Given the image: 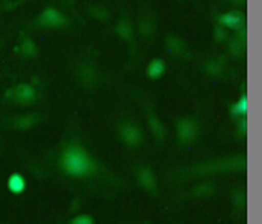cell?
Here are the masks:
<instances>
[{
	"mask_svg": "<svg viewBox=\"0 0 262 224\" xmlns=\"http://www.w3.org/2000/svg\"><path fill=\"white\" fill-rule=\"evenodd\" d=\"M119 137L129 147H139L144 142V132L136 122H121L119 124Z\"/></svg>",
	"mask_w": 262,
	"mask_h": 224,
	"instance_id": "obj_3",
	"label": "cell"
},
{
	"mask_svg": "<svg viewBox=\"0 0 262 224\" xmlns=\"http://www.w3.org/2000/svg\"><path fill=\"white\" fill-rule=\"evenodd\" d=\"M205 71L208 74H211V76H220L223 73V64L216 61V59H211V61H208L205 64Z\"/></svg>",
	"mask_w": 262,
	"mask_h": 224,
	"instance_id": "obj_19",
	"label": "cell"
},
{
	"mask_svg": "<svg viewBox=\"0 0 262 224\" xmlns=\"http://www.w3.org/2000/svg\"><path fill=\"white\" fill-rule=\"evenodd\" d=\"M137 182L140 183V186L147 191L155 193L157 190V182H155V176L150 170L147 167H139L137 168Z\"/></svg>",
	"mask_w": 262,
	"mask_h": 224,
	"instance_id": "obj_10",
	"label": "cell"
},
{
	"mask_svg": "<svg viewBox=\"0 0 262 224\" xmlns=\"http://www.w3.org/2000/svg\"><path fill=\"white\" fill-rule=\"evenodd\" d=\"M20 53L24 58H35L36 55H38V48H36V44L33 43V40L30 38H25L24 41H21V47H20Z\"/></svg>",
	"mask_w": 262,
	"mask_h": 224,
	"instance_id": "obj_17",
	"label": "cell"
},
{
	"mask_svg": "<svg viewBox=\"0 0 262 224\" xmlns=\"http://www.w3.org/2000/svg\"><path fill=\"white\" fill-rule=\"evenodd\" d=\"M231 116L234 119H243L248 116V96L243 94L241 99L231 106Z\"/></svg>",
	"mask_w": 262,
	"mask_h": 224,
	"instance_id": "obj_16",
	"label": "cell"
},
{
	"mask_svg": "<svg viewBox=\"0 0 262 224\" xmlns=\"http://www.w3.org/2000/svg\"><path fill=\"white\" fill-rule=\"evenodd\" d=\"M38 121H40V116L25 114V116H20L17 119H13V121L10 122V125L13 127V129H18V130H28V129H32V127H35L36 124H38Z\"/></svg>",
	"mask_w": 262,
	"mask_h": 224,
	"instance_id": "obj_13",
	"label": "cell"
},
{
	"mask_svg": "<svg viewBox=\"0 0 262 224\" xmlns=\"http://www.w3.org/2000/svg\"><path fill=\"white\" fill-rule=\"evenodd\" d=\"M198 133V124L193 119H180L177 122V136L182 144H188V142L194 140Z\"/></svg>",
	"mask_w": 262,
	"mask_h": 224,
	"instance_id": "obj_6",
	"label": "cell"
},
{
	"mask_svg": "<svg viewBox=\"0 0 262 224\" xmlns=\"http://www.w3.org/2000/svg\"><path fill=\"white\" fill-rule=\"evenodd\" d=\"M7 188L12 195H21L27 190V180L24 175L20 173H12L7 180Z\"/></svg>",
	"mask_w": 262,
	"mask_h": 224,
	"instance_id": "obj_14",
	"label": "cell"
},
{
	"mask_svg": "<svg viewBox=\"0 0 262 224\" xmlns=\"http://www.w3.org/2000/svg\"><path fill=\"white\" fill-rule=\"evenodd\" d=\"M165 47L168 50L170 55L173 56H186V51H188V47H186V43L180 38L177 35H168L167 40H165Z\"/></svg>",
	"mask_w": 262,
	"mask_h": 224,
	"instance_id": "obj_9",
	"label": "cell"
},
{
	"mask_svg": "<svg viewBox=\"0 0 262 224\" xmlns=\"http://www.w3.org/2000/svg\"><path fill=\"white\" fill-rule=\"evenodd\" d=\"M234 205L236 206H244L246 205V193L244 191H237L234 195Z\"/></svg>",
	"mask_w": 262,
	"mask_h": 224,
	"instance_id": "obj_24",
	"label": "cell"
},
{
	"mask_svg": "<svg viewBox=\"0 0 262 224\" xmlns=\"http://www.w3.org/2000/svg\"><path fill=\"white\" fill-rule=\"evenodd\" d=\"M218 25H221L226 30H234V32H239V30L246 28V15L243 10H229L226 13H223L218 17Z\"/></svg>",
	"mask_w": 262,
	"mask_h": 224,
	"instance_id": "obj_5",
	"label": "cell"
},
{
	"mask_svg": "<svg viewBox=\"0 0 262 224\" xmlns=\"http://www.w3.org/2000/svg\"><path fill=\"white\" fill-rule=\"evenodd\" d=\"M214 191V188L211 185H201L198 188H194V195L196 196H206V195H211Z\"/></svg>",
	"mask_w": 262,
	"mask_h": 224,
	"instance_id": "obj_22",
	"label": "cell"
},
{
	"mask_svg": "<svg viewBox=\"0 0 262 224\" xmlns=\"http://www.w3.org/2000/svg\"><path fill=\"white\" fill-rule=\"evenodd\" d=\"M78 78L83 84L86 86H93L96 83V78H97V73L96 68L91 63H83L78 68Z\"/></svg>",
	"mask_w": 262,
	"mask_h": 224,
	"instance_id": "obj_12",
	"label": "cell"
},
{
	"mask_svg": "<svg viewBox=\"0 0 262 224\" xmlns=\"http://www.w3.org/2000/svg\"><path fill=\"white\" fill-rule=\"evenodd\" d=\"M165 73H167V64L160 58H154L147 64V76L150 79H160Z\"/></svg>",
	"mask_w": 262,
	"mask_h": 224,
	"instance_id": "obj_15",
	"label": "cell"
},
{
	"mask_svg": "<svg viewBox=\"0 0 262 224\" xmlns=\"http://www.w3.org/2000/svg\"><path fill=\"white\" fill-rule=\"evenodd\" d=\"M248 133V119H237V129H236V136L237 137H246Z\"/></svg>",
	"mask_w": 262,
	"mask_h": 224,
	"instance_id": "obj_20",
	"label": "cell"
},
{
	"mask_svg": "<svg viewBox=\"0 0 262 224\" xmlns=\"http://www.w3.org/2000/svg\"><path fill=\"white\" fill-rule=\"evenodd\" d=\"M214 40H216V43L226 41V40H228V30H226V28H223L221 25L216 27V30H214Z\"/></svg>",
	"mask_w": 262,
	"mask_h": 224,
	"instance_id": "obj_21",
	"label": "cell"
},
{
	"mask_svg": "<svg viewBox=\"0 0 262 224\" xmlns=\"http://www.w3.org/2000/svg\"><path fill=\"white\" fill-rule=\"evenodd\" d=\"M116 33H117V36H121V38H122L125 43H129L132 48L136 47V36H134V27H132L130 20L127 18V17H124L122 20H119V24L116 25Z\"/></svg>",
	"mask_w": 262,
	"mask_h": 224,
	"instance_id": "obj_8",
	"label": "cell"
},
{
	"mask_svg": "<svg viewBox=\"0 0 262 224\" xmlns=\"http://www.w3.org/2000/svg\"><path fill=\"white\" fill-rule=\"evenodd\" d=\"M88 10H89V15H91V17H94L96 20L109 21V18H111V15H109V12H107L106 7H101V5H91Z\"/></svg>",
	"mask_w": 262,
	"mask_h": 224,
	"instance_id": "obj_18",
	"label": "cell"
},
{
	"mask_svg": "<svg viewBox=\"0 0 262 224\" xmlns=\"http://www.w3.org/2000/svg\"><path fill=\"white\" fill-rule=\"evenodd\" d=\"M147 121H148V127L154 133V137L157 142H162L165 139V127L160 122V119H157L155 112L152 109H147Z\"/></svg>",
	"mask_w": 262,
	"mask_h": 224,
	"instance_id": "obj_11",
	"label": "cell"
},
{
	"mask_svg": "<svg viewBox=\"0 0 262 224\" xmlns=\"http://www.w3.org/2000/svg\"><path fill=\"white\" fill-rule=\"evenodd\" d=\"M155 32H157L155 17H154L150 12L142 13L140 17H139V33L144 36V38L150 40V38H154Z\"/></svg>",
	"mask_w": 262,
	"mask_h": 224,
	"instance_id": "obj_7",
	"label": "cell"
},
{
	"mask_svg": "<svg viewBox=\"0 0 262 224\" xmlns=\"http://www.w3.org/2000/svg\"><path fill=\"white\" fill-rule=\"evenodd\" d=\"M70 2H71V4H73V0H70Z\"/></svg>",
	"mask_w": 262,
	"mask_h": 224,
	"instance_id": "obj_26",
	"label": "cell"
},
{
	"mask_svg": "<svg viewBox=\"0 0 262 224\" xmlns=\"http://www.w3.org/2000/svg\"><path fill=\"white\" fill-rule=\"evenodd\" d=\"M70 224H94V219L89 214H79L76 218H73Z\"/></svg>",
	"mask_w": 262,
	"mask_h": 224,
	"instance_id": "obj_23",
	"label": "cell"
},
{
	"mask_svg": "<svg viewBox=\"0 0 262 224\" xmlns=\"http://www.w3.org/2000/svg\"><path fill=\"white\" fill-rule=\"evenodd\" d=\"M70 24V20L64 17V15L53 9V7H47L40 17L36 18V27L38 28H63Z\"/></svg>",
	"mask_w": 262,
	"mask_h": 224,
	"instance_id": "obj_2",
	"label": "cell"
},
{
	"mask_svg": "<svg viewBox=\"0 0 262 224\" xmlns=\"http://www.w3.org/2000/svg\"><path fill=\"white\" fill-rule=\"evenodd\" d=\"M59 168L63 170L64 175L84 178L96 171V162L81 145L70 144L59 155Z\"/></svg>",
	"mask_w": 262,
	"mask_h": 224,
	"instance_id": "obj_1",
	"label": "cell"
},
{
	"mask_svg": "<svg viewBox=\"0 0 262 224\" xmlns=\"http://www.w3.org/2000/svg\"><path fill=\"white\" fill-rule=\"evenodd\" d=\"M9 98H12L13 102L20 104V106H30L36 101V91L32 84L21 83L18 86H15L12 91L7 94Z\"/></svg>",
	"mask_w": 262,
	"mask_h": 224,
	"instance_id": "obj_4",
	"label": "cell"
},
{
	"mask_svg": "<svg viewBox=\"0 0 262 224\" xmlns=\"http://www.w3.org/2000/svg\"><path fill=\"white\" fill-rule=\"evenodd\" d=\"M234 5H237V7H243L244 4H246V0H231Z\"/></svg>",
	"mask_w": 262,
	"mask_h": 224,
	"instance_id": "obj_25",
	"label": "cell"
}]
</instances>
